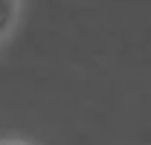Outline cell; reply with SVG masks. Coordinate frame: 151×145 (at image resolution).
<instances>
[{
	"mask_svg": "<svg viewBox=\"0 0 151 145\" xmlns=\"http://www.w3.org/2000/svg\"><path fill=\"white\" fill-rule=\"evenodd\" d=\"M18 15V0H0V38L6 35Z\"/></svg>",
	"mask_w": 151,
	"mask_h": 145,
	"instance_id": "obj_1",
	"label": "cell"
},
{
	"mask_svg": "<svg viewBox=\"0 0 151 145\" xmlns=\"http://www.w3.org/2000/svg\"><path fill=\"white\" fill-rule=\"evenodd\" d=\"M0 145H29V142H20V139H3Z\"/></svg>",
	"mask_w": 151,
	"mask_h": 145,
	"instance_id": "obj_2",
	"label": "cell"
}]
</instances>
